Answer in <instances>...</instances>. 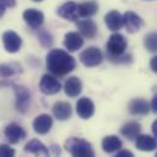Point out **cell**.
<instances>
[{
	"instance_id": "cell-1",
	"label": "cell",
	"mask_w": 157,
	"mask_h": 157,
	"mask_svg": "<svg viewBox=\"0 0 157 157\" xmlns=\"http://www.w3.org/2000/svg\"><path fill=\"white\" fill-rule=\"evenodd\" d=\"M48 70L58 77H63L70 74L76 67L75 59L63 49H52L45 59Z\"/></svg>"
},
{
	"instance_id": "cell-2",
	"label": "cell",
	"mask_w": 157,
	"mask_h": 157,
	"mask_svg": "<svg viewBox=\"0 0 157 157\" xmlns=\"http://www.w3.org/2000/svg\"><path fill=\"white\" fill-rule=\"evenodd\" d=\"M128 47L126 38L120 33H113L105 45L107 56L114 64H126L131 63V55L125 54Z\"/></svg>"
},
{
	"instance_id": "cell-3",
	"label": "cell",
	"mask_w": 157,
	"mask_h": 157,
	"mask_svg": "<svg viewBox=\"0 0 157 157\" xmlns=\"http://www.w3.org/2000/svg\"><path fill=\"white\" fill-rule=\"evenodd\" d=\"M65 150L75 157H92L94 155L91 144L78 137H70L66 140Z\"/></svg>"
},
{
	"instance_id": "cell-4",
	"label": "cell",
	"mask_w": 157,
	"mask_h": 157,
	"mask_svg": "<svg viewBox=\"0 0 157 157\" xmlns=\"http://www.w3.org/2000/svg\"><path fill=\"white\" fill-rule=\"evenodd\" d=\"M81 63L87 67H93L103 61V54L97 47H88L80 54Z\"/></svg>"
},
{
	"instance_id": "cell-5",
	"label": "cell",
	"mask_w": 157,
	"mask_h": 157,
	"mask_svg": "<svg viewBox=\"0 0 157 157\" xmlns=\"http://www.w3.org/2000/svg\"><path fill=\"white\" fill-rule=\"evenodd\" d=\"M12 86H13V91L16 96V109L20 113H26L29 105V101H31L29 91L23 86H17V85H12Z\"/></svg>"
},
{
	"instance_id": "cell-6",
	"label": "cell",
	"mask_w": 157,
	"mask_h": 157,
	"mask_svg": "<svg viewBox=\"0 0 157 157\" xmlns=\"http://www.w3.org/2000/svg\"><path fill=\"white\" fill-rule=\"evenodd\" d=\"M123 26L129 33H135L144 26V20L132 11H126L123 15Z\"/></svg>"
},
{
	"instance_id": "cell-7",
	"label": "cell",
	"mask_w": 157,
	"mask_h": 157,
	"mask_svg": "<svg viewBox=\"0 0 157 157\" xmlns=\"http://www.w3.org/2000/svg\"><path fill=\"white\" fill-rule=\"evenodd\" d=\"M39 90L44 94H55L61 90V85L54 76L44 74L39 81Z\"/></svg>"
},
{
	"instance_id": "cell-8",
	"label": "cell",
	"mask_w": 157,
	"mask_h": 157,
	"mask_svg": "<svg viewBox=\"0 0 157 157\" xmlns=\"http://www.w3.org/2000/svg\"><path fill=\"white\" fill-rule=\"evenodd\" d=\"M2 43L5 47V50L9 53H16L20 50L21 44H22V39L21 37L13 32V31H6L2 34Z\"/></svg>"
},
{
	"instance_id": "cell-9",
	"label": "cell",
	"mask_w": 157,
	"mask_h": 157,
	"mask_svg": "<svg viewBox=\"0 0 157 157\" xmlns=\"http://www.w3.org/2000/svg\"><path fill=\"white\" fill-rule=\"evenodd\" d=\"M4 135L10 144H18L21 140L25 139L26 131L17 123H11L4 129Z\"/></svg>"
},
{
	"instance_id": "cell-10",
	"label": "cell",
	"mask_w": 157,
	"mask_h": 157,
	"mask_svg": "<svg viewBox=\"0 0 157 157\" xmlns=\"http://www.w3.org/2000/svg\"><path fill=\"white\" fill-rule=\"evenodd\" d=\"M76 113L81 119H90L94 114L93 102L87 97L80 98L76 103Z\"/></svg>"
},
{
	"instance_id": "cell-11",
	"label": "cell",
	"mask_w": 157,
	"mask_h": 157,
	"mask_svg": "<svg viewBox=\"0 0 157 157\" xmlns=\"http://www.w3.org/2000/svg\"><path fill=\"white\" fill-rule=\"evenodd\" d=\"M56 13L67 21H76L78 18V11H77V4L74 1H67L58 7Z\"/></svg>"
},
{
	"instance_id": "cell-12",
	"label": "cell",
	"mask_w": 157,
	"mask_h": 157,
	"mask_svg": "<svg viewBox=\"0 0 157 157\" xmlns=\"http://www.w3.org/2000/svg\"><path fill=\"white\" fill-rule=\"evenodd\" d=\"M25 22L32 28H39L44 22V15L42 11L36 9H27L23 12Z\"/></svg>"
},
{
	"instance_id": "cell-13",
	"label": "cell",
	"mask_w": 157,
	"mask_h": 157,
	"mask_svg": "<svg viewBox=\"0 0 157 157\" xmlns=\"http://www.w3.org/2000/svg\"><path fill=\"white\" fill-rule=\"evenodd\" d=\"M53 126V119L49 114H40L33 120V129L37 134L44 135L49 132Z\"/></svg>"
},
{
	"instance_id": "cell-14",
	"label": "cell",
	"mask_w": 157,
	"mask_h": 157,
	"mask_svg": "<svg viewBox=\"0 0 157 157\" xmlns=\"http://www.w3.org/2000/svg\"><path fill=\"white\" fill-rule=\"evenodd\" d=\"M80 34L87 39H93L97 34V25L92 20H81L76 22Z\"/></svg>"
},
{
	"instance_id": "cell-15",
	"label": "cell",
	"mask_w": 157,
	"mask_h": 157,
	"mask_svg": "<svg viewBox=\"0 0 157 157\" xmlns=\"http://www.w3.org/2000/svg\"><path fill=\"white\" fill-rule=\"evenodd\" d=\"M64 45L69 52H76L83 45V38L77 32H69L64 37Z\"/></svg>"
},
{
	"instance_id": "cell-16",
	"label": "cell",
	"mask_w": 157,
	"mask_h": 157,
	"mask_svg": "<svg viewBox=\"0 0 157 157\" xmlns=\"http://www.w3.org/2000/svg\"><path fill=\"white\" fill-rule=\"evenodd\" d=\"M64 91L67 97H77L82 91V82L77 76L69 77L64 83Z\"/></svg>"
},
{
	"instance_id": "cell-17",
	"label": "cell",
	"mask_w": 157,
	"mask_h": 157,
	"mask_svg": "<svg viewBox=\"0 0 157 157\" xmlns=\"http://www.w3.org/2000/svg\"><path fill=\"white\" fill-rule=\"evenodd\" d=\"M104 22L107 25V27L113 31L117 32L123 27V15L119 11H109L105 16H104Z\"/></svg>"
},
{
	"instance_id": "cell-18",
	"label": "cell",
	"mask_w": 157,
	"mask_h": 157,
	"mask_svg": "<svg viewBox=\"0 0 157 157\" xmlns=\"http://www.w3.org/2000/svg\"><path fill=\"white\" fill-rule=\"evenodd\" d=\"M135 145H136V147L140 151H145V152L153 151L157 147V142H156V139L153 136H150V135H140V134L135 139Z\"/></svg>"
},
{
	"instance_id": "cell-19",
	"label": "cell",
	"mask_w": 157,
	"mask_h": 157,
	"mask_svg": "<svg viewBox=\"0 0 157 157\" xmlns=\"http://www.w3.org/2000/svg\"><path fill=\"white\" fill-rule=\"evenodd\" d=\"M72 109L67 102H56L53 105V114L58 120H67L71 117Z\"/></svg>"
},
{
	"instance_id": "cell-20",
	"label": "cell",
	"mask_w": 157,
	"mask_h": 157,
	"mask_svg": "<svg viewBox=\"0 0 157 157\" xmlns=\"http://www.w3.org/2000/svg\"><path fill=\"white\" fill-rule=\"evenodd\" d=\"M150 110V104L146 99L135 98L129 104V112L132 115H146Z\"/></svg>"
},
{
	"instance_id": "cell-21",
	"label": "cell",
	"mask_w": 157,
	"mask_h": 157,
	"mask_svg": "<svg viewBox=\"0 0 157 157\" xmlns=\"http://www.w3.org/2000/svg\"><path fill=\"white\" fill-rule=\"evenodd\" d=\"M78 17H92L98 11V4L94 0H87L77 5Z\"/></svg>"
},
{
	"instance_id": "cell-22",
	"label": "cell",
	"mask_w": 157,
	"mask_h": 157,
	"mask_svg": "<svg viewBox=\"0 0 157 157\" xmlns=\"http://www.w3.org/2000/svg\"><path fill=\"white\" fill-rule=\"evenodd\" d=\"M123 146L120 139L118 136H114V135H109V136H105L103 140H102V150L105 152V153H113V152H117L118 150H120Z\"/></svg>"
},
{
	"instance_id": "cell-23",
	"label": "cell",
	"mask_w": 157,
	"mask_h": 157,
	"mask_svg": "<svg viewBox=\"0 0 157 157\" xmlns=\"http://www.w3.org/2000/svg\"><path fill=\"white\" fill-rule=\"evenodd\" d=\"M25 151L28 153H34V155H40V156H48L49 155L48 147L42 141H39L37 139H33L29 142H27L25 146Z\"/></svg>"
},
{
	"instance_id": "cell-24",
	"label": "cell",
	"mask_w": 157,
	"mask_h": 157,
	"mask_svg": "<svg viewBox=\"0 0 157 157\" xmlns=\"http://www.w3.org/2000/svg\"><path fill=\"white\" fill-rule=\"evenodd\" d=\"M140 131H141V125L137 121H129L124 124L120 129V134L128 140H135L136 136L140 134Z\"/></svg>"
},
{
	"instance_id": "cell-25",
	"label": "cell",
	"mask_w": 157,
	"mask_h": 157,
	"mask_svg": "<svg viewBox=\"0 0 157 157\" xmlns=\"http://www.w3.org/2000/svg\"><path fill=\"white\" fill-rule=\"evenodd\" d=\"M21 67L16 63H5L0 65V76L2 77H11L18 72H21Z\"/></svg>"
},
{
	"instance_id": "cell-26",
	"label": "cell",
	"mask_w": 157,
	"mask_h": 157,
	"mask_svg": "<svg viewBox=\"0 0 157 157\" xmlns=\"http://www.w3.org/2000/svg\"><path fill=\"white\" fill-rule=\"evenodd\" d=\"M144 44H145V48H147V50L155 53L157 50V34L155 32H152V33H148L147 36H145Z\"/></svg>"
},
{
	"instance_id": "cell-27",
	"label": "cell",
	"mask_w": 157,
	"mask_h": 157,
	"mask_svg": "<svg viewBox=\"0 0 157 157\" xmlns=\"http://www.w3.org/2000/svg\"><path fill=\"white\" fill-rule=\"evenodd\" d=\"M38 39H39V42L43 47H50L52 43H53V38H52L50 33L47 32V31H42L38 36Z\"/></svg>"
},
{
	"instance_id": "cell-28",
	"label": "cell",
	"mask_w": 157,
	"mask_h": 157,
	"mask_svg": "<svg viewBox=\"0 0 157 157\" xmlns=\"http://www.w3.org/2000/svg\"><path fill=\"white\" fill-rule=\"evenodd\" d=\"M15 155V150L11 148L10 146L2 144L0 145V157H12Z\"/></svg>"
},
{
	"instance_id": "cell-29",
	"label": "cell",
	"mask_w": 157,
	"mask_h": 157,
	"mask_svg": "<svg viewBox=\"0 0 157 157\" xmlns=\"http://www.w3.org/2000/svg\"><path fill=\"white\" fill-rule=\"evenodd\" d=\"M16 5V0H0V16L4 15L6 9H11Z\"/></svg>"
},
{
	"instance_id": "cell-30",
	"label": "cell",
	"mask_w": 157,
	"mask_h": 157,
	"mask_svg": "<svg viewBox=\"0 0 157 157\" xmlns=\"http://www.w3.org/2000/svg\"><path fill=\"white\" fill-rule=\"evenodd\" d=\"M115 156L117 157H134V153L129 150H118Z\"/></svg>"
},
{
	"instance_id": "cell-31",
	"label": "cell",
	"mask_w": 157,
	"mask_h": 157,
	"mask_svg": "<svg viewBox=\"0 0 157 157\" xmlns=\"http://www.w3.org/2000/svg\"><path fill=\"white\" fill-rule=\"evenodd\" d=\"M150 109H151L153 113L157 112V96H153L152 102H151V105H150Z\"/></svg>"
},
{
	"instance_id": "cell-32",
	"label": "cell",
	"mask_w": 157,
	"mask_h": 157,
	"mask_svg": "<svg viewBox=\"0 0 157 157\" xmlns=\"http://www.w3.org/2000/svg\"><path fill=\"white\" fill-rule=\"evenodd\" d=\"M150 67H151V70H152L153 72H156V71H157V56H153V58L151 59Z\"/></svg>"
},
{
	"instance_id": "cell-33",
	"label": "cell",
	"mask_w": 157,
	"mask_h": 157,
	"mask_svg": "<svg viewBox=\"0 0 157 157\" xmlns=\"http://www.w3.org/2000/svg\"><path fill=\"white\" fill-rule=\"evenodd\" d=\"M157 120H155L153 123H152V132H153V135L155 136H157Z\"/></svg>"
},
{
	"instance_id": "cell-34",
	"label": "cell",
	"mask_w": 157,
	"mask_h": 157,
	"mask_svg": "<svg viewBox=\"0 0 157 157\" xmlns=\"http://www.w3.org/2000/svg\"><path fill=\"white\" fill-rule=\"evenodd\" d=\"M32 1H37L38 2V1H43V0H32Z\"/></svg>"
}]
</instances>
